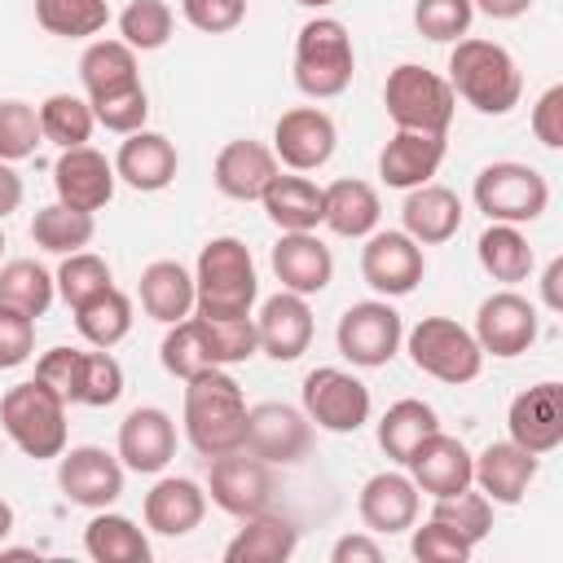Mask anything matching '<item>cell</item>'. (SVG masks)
<instances>
[{"mask_svg": "<svg viewBox=\"0 0 563 563\" xmlns=\"http://www.w3.org/2000/svg\"><path fill=\"white\" fill-rule=\"evenodd\" d=\"M172 4L167 0H132L123 13H119V35L128 48L136 53H154L172 40Z\"/></svg>", "mask_w": 563, "mask_h": 563, "instance_id": "obj_44", "label": "cell"}, {"mask_svg": "<svg viewBox=\"0 0 563 563\" xmlns=\"http://www.w3.org/2000/svg\"><path fill=\"white\" fill-rule=\"evenodd\" d=\"M79 79H84L88 101L141 84V75H136V48H128L123 40H92L84 48V57H79Z\"/></svg>", "mask_w": 563, "mask_h": 563, "instance_id": "obj_34", "label": "cell"}, {"mask_svg": "<svg viewBox=\"0 0 563 563\" xmlns=\"http://www.w3.org/2000/svg\"><path fill=\"white\" fill-rule=\"evenodd\" d=\"M119 396H123V365L110 356V347L84 352V396H79V405L106 409Z\"/></svg>", "mask_w": 563, "mask_h": 563, "instance_id": "obj_51", "label": "cell"}, {"mask_svg": "<svg viewBox=\"0 0 563 563\" xmlns=\"http://www.w3.org/2000/svg\"><path fill=\"white\" fill-rule=\"evenodd\" d=\"M330 559H334V563H378V559H383V545H378L374 537H365V532H347V537L334 541Z\"/></svg>", "mask_w": 563, "mask_h": 563, "instance_id": "obj_56", "label": "cell"}, {"mask_svg": "<svg viewBox=\"0 0 563 563\" xmlns=\"http://www.w3.org/2000/svg\"><path fill=\"white\" fill-rule=\"evenodd\" d=\"M427 273V255L422 246L405 233V229H383V233H369L365 246H361V277L374 295L383 299H400L409 295Z\"/></svg>", "mask_w": 563, "mask_h": 563, "instance_id": "obj_13", "label": "cell"}, {"mask_svg": "<svg viewBox=\"0 0 563 563\" xmlns=\"http://www.w3.org/2000/svg\"><path fill=\"white\" fill-rule=\"evenodd\" d=\"M176 167H180V154L176 145L163 136V132H128V141L119 145L114 154V176L141 194H158L176 180Z\"/></svg>", "mask_w": 563, "mask_h": 563, "instance_id": "obj_24", "label": "cell"}, {"mask_svg": "<svg viewBox=\"0 0 563 563\" xmlns=\"http://www.w3.org/2000/svg\"><path fill=\"white\" fill-rule=\"evenodd\" d=\"M260 295L255 260L242 238H211L194 268V312L202 317H251Z\"/></svg>", "mask_w": 563, "mask_h": 563, "instance_id": "obj_3", "label": "cell"}, {"mask_svg": "<svg viewBox=\"0 0 563 563\" xmlns=\"http://www.w3.org/2000/svg\"><path fill=\"white\" fill-rule=\"evenodd\" d=\"M378 194L369 180H356V176H343L334 185L321 189V224L339 238H369L378 229Z\"/></svg>", "mask_w": 563, "mask_h": 563, "instance_id": "obj_30", "label": "cell"}, {"mask_svg": "<svg viewBox=\"0 0 563 563\" xmlns=\"http://www.w3.org/2000/svg\"><path fill=\"white\" fill-rule=\"evenodd\" d=\"M532 136L545 150H559L563 145V84H550L537 97V106H532Z\"/></svg>", "mask_w": 563, "mask_h": 563, "instance_id": "obj_55", "label": "cell"}, {"mask_svg": "<svg viewBox=\"0 0 563 563\" xmlns=\"http://www.w3.org/2000/svg\"><path fill=\"white\" fill-rule=\"evenodd\" d=\"M273 273L282 282V290L295 295H321L334 277V255L317 233H282L273 246Z\"/></svg>", "mask_w": 563, "mask_h": 563, "instance_id": "obj_25", "label": "cell"}, {"mask_svg": "<svg viewBox=\"0 0 563 563\" xmlns=\"http://www.w3.org/2000/svg\"><path fill=\"white\" fill-rule=\"evenodd\" d=\"M84 550L97 563H150V541L145 532L114 510H97L92 523L84 528Z\"/></svg>", "mask_w": 563, "mask_h": 563, "instance_id": "obj_35", "label": "cell"}, {"mask_svg": "<svg viewBox=\"0 0 563 563\" xmlns=\"http://www.w3.org/2000/svg\"><path fill=\"white\" fill-rule=\"evenodd\" d=\"M211 176H216V189H220L224 198L251 202V198H260V194L268 189V180L277 176V154H273L264 141L242 136V141H229V145L216 154Z\"/></svg>", "mask_w": 563, "mask_h": 563, "instance_id": "obj_26", "label": "cell"}, {"mask_svg": "<svg viewBox=\"0 0 563 563\" xmlns=\"http://www.w3.org/2000/svg\"><path fill=\"white\" fill-rule=\"evenodd\" d=\"M158 361H163V369H167L172 378H180V383L194 378V374H202V369H216L211 347H207V339H202L194 312H189L185 321H172V325H167V334H163V343H158Z\"/></svg>", "mask_w": 563, "mask_h": 563, "instance_id": "obj_43", "label": "cell"}, {"mask_svg": "<svg viewBox=\"0 0 563 563\" xmlns=\"http://www.w3.org/2000/svg\"><path fill=\"white\" fill-rule=\"evenodd\" d=\"M295 545H299V528L282 515L260 510V515L242 519L238 537L224 545V559L229 563H286L295 554Z\"/></svg>", "mask_w": 563, "mask_h": 563, "instance_id": "obj_31", "label": "cell"}, {"mask_svg": "<svg viewBox=\"0 0 563 563\" xmlns=\"http://www.w3.org/2000/svg\"><path fill=\"white\" fill-rule=\"evenodd\" d=\"M537 471H541V457L537 453L519 449L515 440H493L471 462V484L488 501H497V506H519L523 493H528V484L537 479Z\"/></svg>", "mask_w": 563, "mask_h": 563, "instance_id": "obj_20", "label": "cell"}, {"mask_svg": "<svg viewBox=\"0 0 563 563\" xmlns=\"http://www.w3.org/2000/svg\"><path fill=\"white\" fill-rule=\"evenodd\" d=\"M0 255H4V229H0Z\"/></svg>", "mask_w": 563, "mask_h": 563, "instance_id": "obj_62", "label": "cell"}, {"mask_svg": "<svg viewBox=\"0 0 563 563\" xmlns=\"http://www.w3.org/2000/svg\"><path fill=\"white\" fill-rule=\"evenodd\" d=\"M35 22L62 40H88L106 31L110 4L106 0H35Z\"/></svg>", "mask_w": 563, "mask_h": 563, "instance_id": "obj_42", "label": "cell"}, {"mask_svg": "<svg viewBox=\"0 0 563 563\" xmlns=\"http://www.w3.org/2000/svg\"><path fill=\"white\" fill-rule=\"evenodd\" d=\"M242 449L268 466H295L312 453V422L295 405L264 400V405L246 409V444Z\"/></svg>", "mask_w": 563, "mask_h": 563, "instance_id": "obj_11", "label": "cell"}, {"mask_svg": "<svg viewBox=\"0 0 563 563\" xmlns=\"http://www.w3.org/2000/svg\"><path fill=\"white\" fill-rule=\"evenodd\" d=\"M471 449L457 435L431 431L413 453H409V479L418 484V493L427 497H453L462 488H471Z\"/></svg>", "mask_w": 563, "mask_h": 563, "instance_id": "obj_21", "label": "cell"}, {"mask_svg": "<svg viewBox=\"0 0 563 563\" xmlns=\"http://www.w3.org/2000/svg\"><path fill=\"white\" fill-rule=\"evenodd\" d=\"M431 519L449 523V528L462 532L471 545H479V541L493 532V501H488L484 493H475V484H471V488H462V493H453V497H435Z\"/></svg>", "mask_w": 563, "mask_h": 563, "instance_id": "obj_46", "label": "cell"}, {"mask_svg": "<svg viewBox=\"0 0 563 563\" xmlns=\"http://www.w3.org/2000/svg\"><path fill=\"white\" fill-rule=\"evenodd\" d=\"M176 457V422L158 405H136L119 422V462L136 475H158Z\"/></svg>", "mask_w": 563, "mask_h": 563, "instance_id": "obj_19", "label": "cell"}, {"mask_svg": "<svg viewBox=\"0 0 563 563\" xmlns=\"http://www.w3.org/2000/svg\"><path fill=\"white\" fill-rule=\"evenodd\" d=\"M35 352V317L0 303V369L22 365Z\"/></svg>", "mask_w": 563, "mask_h": 563, "instance_id": "obj_54", "label": "cell"}, {"mask_svg": "<svg viewBox=\"0 0 563 563\" xmlns=\"http://www.w3.org/2000/svg\"><path fill=\"white\" fill-rule=\"evenodd\" d=\"M22 207V176L13 172V163H0V220L13 216Z\"/></svg>", "mask_w": 563, "mask_h": 563, "instance_id": "obj_57", "label": "cell"}, {"mask_svg": "<svg viewBox=\"0 0 563 563\" xmlns=\"http://www.w3.org/2000/svg\"><path fill=\"white\" fill-rule=\"evenodd\" d=\"M295 4H303V9H325V4H334V0H295Z\"/></svg>", "mask_w": 563, "mask_h": 563, "instance_id": "obj_61", "label": "cell"}, {"mask_svg": "<svg viewBox=\"0 0 563 563\" xmlns=\"http://www.w3.org/2000/svg\"><path fill=\"white\" fill-rule=\"evenodd\" d=\"M75 312V330L92 343V347H114L128 339L132 330V299L119 286H106L101 295H92L88 303L70 308Z\"/></svg>", "mask_w": 563, "mask_h": 563, "instance_id": "obj_39", "label": "cell"}, {"mask_svg": "<svg viewBox=\"0 0 563 563\" xmlns=\"http://www.w3.org/2000/svg\"><path fill=\"white\" fill-rule=\"evenodd\" d=\"M180 13L194 31H207V35H229L242 26L246 18V0H180Z\"/></svg>", "mask_w": 563, "mask_h": 563, "instance_id": "obj_53", "label": "cell"}, {"mask_svg": "<svg viewBox=\"0 0 563 563\" xmlns=\"http://www.w3.org/2000/svg\"><path fill=\"white\" fill-rule=\"evenodd\" d=\"M356 510H361V523L378 537L409 532L413 519H418V484L400 471H378L361 484Z\"/></svg>", "mask_w": 563, "mask_h": 563, "instance_id": "obj_23", "label": "cell"}, {"mask_svg": "<svg viewBox=\"0 0 563 563\" xmlns=\"http://www.w3.org/2000/svg\"><path fill=\"white\" fill-rule=\"evenodd\" d=\"M559 282H563V260L554 255V260L545 264V277H541V299H545V308H550V312H559V308H563V290H559Z\"/></svg>", "mask_w": 563, "mask_h": 563, "instance_id": "obj_58", "label": "cell"}, {"mask_svg": "<svg viewBox=\"0 0 563 563\" xmlns=\"http://www.w3.org/2000/svg\"><path fill=\"white\" fill-rule=\"evenodd\" d=\"M0 427L26 457H35V462L62 457V449H66V400L53 396L40 378L18 383L0 400Z\"/></svg>", "mask_w": 563, "mask_h": 563, "instance_id": "obj_5", "label": "cell"}, {"mask_svg": "<svg viewBox=\"0 0 563 563\" xmlns=\"http://www.w3.org/2000/svg\"><path fill=\"white\" fill-rule=\"evenodd\" d=\"M57 484L75 506L106 510L123 497V462H119V453H106L97 444H75L70 453L62 449Z\"/></svg>", "mask_w": 563, "mask_h": 563, "instance_id": "obj_15", "label": "cell"}, {"mask_svg": "<svg viewBox=\"0 0 563 563\" xmlns=\"http://www.w3.org/2000/svg\"><path fill=\"white\" fill-rule=\"evenodd\" d=\"M185 435L202 457L238 453L246 444V396L224 365L185 378Z\"/></svg>", "mask_w": 563, "mask_h": 563, "instance_id": "obj_1", "label": "cell"}, {"mask_svg": "<svg viewBox=\"0 0 563 563\" xmlns=\"http://www.w3.org/2000/svg\"><path fill=\"white\" fill-rule=\"evenodd\" d=\"M440 163H444V136L396 128V136L378 154V176L391 189H413V185H427L440 172Z\"/></svg>", "mask_w": 563, "mask_h": 563, "instance_id": "obj_28", "label": "cell"}, {"mask_svg": "<svg viewBox=\"0 0 563 563\" xmlns=\"http://www.w3.org/2000/svg\"><path fill=\"white\" fill-rule=\"evenodd\" d=\"M141 515H145V528L150 532H158V537H185V532H194L202 523L207 493L194 479H185V475H167V479H158L145 493Z\"/></svg>", "mask_w": 563, "mask_h": 563, "instance_id": "obj_27", "label": "cell"}, {"mask_svg": "<svg viewBox=\"0 0 563 563\" xmlns=\"http://www.w3.org/2000/svg\"><path fill=\"white\" fill-rule=\"evenodd\" d=\"M44 141L40 132V110L31 101H0V163H18V158H31L35 145Z\"/></svg>", "mask_w": 563, "mask_h": 563, "instance_id": "obj_47", "label": "cell"}, {"mask_svg": "<svg viewBox=\"0 0 563 563\" xmlns=\"http://www.w3.org/2000/svg\"><path fill=\"white\" fill-rule=\"evenodd\" d=\"M35 378L53 396H62L66 405H79V396H84V352L79 347H48L35 361Z\"/></svg>", "mask_w": 563, "mask_h": 563, "instance_id": "obj_50", "label": "cell"}, {"mask_svg": "<svg viewBox=\"0 0 563 563\" xmlns=\"http://www.w3.org/2000/svg\"><path fill=\"white\" fill-rule=\"evenodd\" d=\"M97 233V220L92 211H75L66 202H48L35 211L31 220V242L48 255H70V251H84Z\"/></svg>", "mask_w": 563, "mask_h": 563, "instance_id": "obj_38", "label": "cell"}, {"mask_svg": "<svg viewBox=\"0 0 563 563\" xmlns=\"http://www.w3.org/2000/svg\"><path fill=\"white\" fill-rule=\"evenodd\" d=\"M471 18H475L471 0H413V26L435 44H457L471 31Z\"/></svg>", "mask_w": 563, "mask_h": 563, "instance_id": "obj_48", "label": "cell"}, {"mask_svg": "<svg viewBox=\"0 0 563 563\" xmlns=\"http://www.w3.org/2000/svg\"><path fill=\"white\" fill-rule=\"evenodd\" d=\"M409 550H413V559H422V563H462V559H471L475 545H471L462 532H453L449 523L427 519L422 528H413Z\"/></svg>", "mask_w": 563, "mask_h": 563, "instance_id": "obj_52", "label": "cell"}, {"mask_svg": "<svg viewBox=\"0 0 563 563\" xmlns=\"http://www.w3.org/2000/svg\"><path fill=\"white\" fill-rule=\"evenodd\" d=\"M400 220L418 246H440L462 229V198L449 185H413L400 207Z\"/></svg>", "mask_w": 563, "mask_h": 563, "instance_id": "obj_29", "label": "cell"}, {"mask_svg": "<svg viewBox=\"0 0 563 563\" xmlns=\"http://www.w3.org/2000/svg\"><path fill=\"white\" fill-rule=\"evenodd\" d=\"M88 106H92V119H97L106 132H119V136L141 132L145 119H150V97H145L141 84H132V88H123V92H110V97H92Z\"/></svg>", "mask_w": 563, "mask_h": 563, "instance_id": "obj_49", "label": "cell"}, {"mask_svg": "<svg viewBox=\"0 0 563 563\" xmlns=\"http://www.w3.org/2000/svg\"><path fill=\"white\" fill-rule=\"evenodd\" d=\"M268 220L282 233H312L321 224V189L308 176H273L268 189L260 194Z\"/></svg>", "mask_w": 563, "mask_h": 563, "instance_id": "obj_33", "label": "cell"}, {"mask_svg": "<svg viewBox=\"0 0 563 563\" xmlns=\"http://www.w3.org/2000/svg\"><path fill=\"white\" fill-rule=\"evenodd\" d=\"M334 145H339L334 119L325 110H317V106H295L273 128V154L290 172H317V167H325L330 154H334Z\"/></svg>", "mask_w": 563, "mask_h": 563, "instance_id": "obj_16", "label": "cell"}, {"mask_svg": "<svg viewBox=\"0 0 563 563\" xmlns=\"http://www.w3.org/2000/svg\"><path fill=\"white\" fill-rule=\"evenodd\" d=\"M440 431V418L427 400H396L383 418H378V449L391 457V462H409V453L431 435Z\"/></svg>", "mask_w": 563, "mask_h": 563, "instance_id": "obj_37", "label": "cell"}, {"mask_svg": "<svg viewBox=\"0 0 563 563\" xmlns=\"http://www.w3.org/2000/svg\"><path fill=\"white\" fill-rule=\"evenodd\" d=\"M479 13H488V18H497V22H510V18H519V13H528L532 9V0H471Z\"/></svg>", "mask_w": 563, "mask_h": 563, "instance_id": "obj_59", "label": "cell"}, {"mask_svg": "<svg viewBox=\"0 0 563 563\" xmlns=\"http://www.w3.org/2000/svg\"><path fill=\"white\" fill-rule=\"evenodd\" d=\"M53 282H57V295H62L70 308H79V303H88L92 295H101L106 286H114L110 264H106L101 255H92V251H70V255H62V268L53 273Z\"/></svg>", "mask_w": 563, "mask_h": 563, "instance_id": "obj_45", "label": "cell"}, {"mask_svg": "<svg viewBox=\"0 0 563 563\" xmlns=\"http://www.w3.org/2000/svg\"><path fill=\"white\" fill-rule=\"evenodd\" d=\"M114 163L92 150V145H75L62 150L53 163V185H57V202L75 207V211H101L114 198Z\"/></svg>", "mask_w": 563, "mask_h": 563, "instance_id": "obj_18", "label": "cell"}, {"mask_svg": "<svg viewBox=\"0 0 563 563\" xmlns=\"http://www.w3.org/2000/svg\"><path fill=\"white\" fill-rule=\"evenodd\" d=\"M506 427H510V440L528 453H554L563 444V383H532L528 391H519L510 400V413H506Z\"/></svg>", "mask_w": 563, "mask_h": 563, "instance_id": "obj_17", "label": "cell"}, {"mask_svg": "<svg viewBox=\"0 0 563 563\" xmlns=\"http://www.w3.org/2000/svg\"><path fill=\"white\" fill-rule=\"evenodd\" d=\"M369 405H374L369 387L339 365H317L303 378V413L321 431H334V435L361 431L369 422Z\"/></svg>", "mask_w": 563, "mask_h": 563, "instance_id": "obj_9", "label": "cell"}, {"mask_svg": "<svg viewBox=\"0 0 563 563\" xmlns=\"http://www.w3.org/2000/svg\"><path fill=\"white\" fill-rule=\"evenodd\" d=\"M141 308L145 317L172 325L194 312V273L176 260H154L141 273Z\"/></svg>", "mask_w": 563, "mask_h": 563, "instance_id": "obj_32", "label": "cell"}, {"mask_svg": "<svg viewBox=\"0 0 563 563\" xmlns=\"http://www.w3.org/2000/svg\"><path fill=\"white\" fill-rule=\"evenodd\" d=\"M537 330H541L537 308L515 290H497L475 308V330L471 334H475L484 356L493 352V356L510 361V356H523L537 343Z\"/></svg>", "mask_w": 563, "mask_h": 563, "instance_id": "obj_14", "label": "cell"}, {"mask_svg": "<svg viewBox=\"0 0 563 563\" xmlns=\"http://www.w3.org/2000/svg\"><path fill=\"white\" fill-rule=\"evenodd\" d=\"M53 295H57V282H53V273L44 264H35V260L0 264V303L22 308L26 317H44Z\"/></svg>", "mask_w": 563, "mask_h": 563, "instance_id": "obj_40", "label": "cell"}, {"mask_svg": "<svg viewBox=\"0 0 563 563\" xmlns=\"http://www.w3.org/2000/svg\"><path fill=\"white\" fill-rule=\"evenodd\" d=\"M383 106L391 114V123L400 132H431V136H444L449 123H453V88L444 75L418 66V62H400L387 84H383Z\"/></svg>", "mask_w": 563, "mask_h": 563, "instance_id": "obj_6", "label": "cell"}, {"mask_svg": "<svg viewBox=\"0 0 563 563\" xmlns=\"http://www.w3.org/2000/svg\"><path fill=\"white\" fill-rule=\"evenodd\" d=\"M475 251H479L484 273H488L493 282H506V286L523 282V277L532 273V264H537V255H532L528 238L519 233V224H497V220H493V224L479 233Z\"/></svg>", "mask_w": 563, "mask_h": 563, "instance_id": "obj_36", "label": "cell"}, {"mask_svg": "<svg viewBox=\"0 0 563 563\" xmlns=\"http://www.w3.org/2000/svg\"><path fill=\"white\" fill-rule=\"evenodd\" d=\"M211 475H207V493L211 501L233 515V519H246V515H260L268 510L273 501V466L260 462L255 453L238 449V453H220V457H207Z\"/></svg>", "mask_w": 563, "mask_h": 563, "instance_id": "obj_12", "label": "cell"}, {"mask_svg": "<svg viewBox=\"0 0 563 563\" xmlns=\"http://www.w3.org/2000/svg\"><path fill=\"white\" fill-rule=\"evenodd\" d=\"M97 119H92V106L75 92H53L40 101V132L44 141H53L57 150H75V145H88Z\"/></svg>", "mask_w": 563, "mask_h": 563, "instance_id": "obj_41", "label": "cell"}, {"mask_svg": "<svg viewBox=\"0 0 563 563\" xmlns=\"http://www.w3.org/2000/svg\"><path fill=\"white\" fill-rule=\"evenodd\" d=\"M255 334H260V352H268L273 361H299L312 343L308 299L295 290H277L273 299H264V308L255 317Z\"/></svg>", "mask_w": 563, "mask_h": 563, "instance_id": "obj_22", "label": "cell"}, {"mask_svg": "<svg viewBox=\"0 0 563 563\" xmlns=\"http://www.w3.org/2000/svg\"><path fill=\"white\" fill-rule=\"evenodd\" d=\"M9 532H13V506H9L4 497H0V541H4Z\"/></svg>", "mask_w": 563, "mask_h": 563, "instance_id": "obj_60", "label": "cell"}, {"mask_svg": "<svg viewBox=\"0 0 563 563\" xmlns=\"http://www.w3.org/2000/svg\"><path fill=\"white\" fill-rule=\"evenodd\" d=\"M405 352L422 374H431L449 387L475 383L484 369V352H479L475 334L466 325H457L453 317H422L405 334Z\"/></svg>", "mask_w": 563, "mask_h": 563, "instance_id": "obj_7", "label": "cell"}, {"mask_svg": "<svg viewBox=\"0 0 563 563\" xmlns=\"http://www.w3.org/2000/svg\"><path fill=\"white\" fill-rule=\"evenodd\" d=\"M356 70V53H352V35L339 18H312L299 26L295 40V84L303 97L312 101H330L339 92H347Z\"/></svg>", "mask_w": 563, "mask_h": 563, "instance_id": "obj_4", "label": "cell"}, {"mask_svg": "<svg viewBox=\"0 0 563 563\" xmlns=\"http://www.w3.org/2000/svg\"><path fill=\"white\" fill-rule=\"evenodd\" d=\"M449 88L479 114H510L523 97V75L501 44L462 35L449 53Z\"/></svg>", "mask_w": 563, "mask_h": 563, "instance_id": "obj_2", "label": "cell"}, {"mask_svg": "<svg viewBox=\"0 0 563 563\" xmlns=\"http://www.w3.org/2000/svg\"><path fill=\"white\" fill-rule=\"evenodd\" d=\"M334 343H339V352H343L352 365L378 369V365H387V361L400 352V343H405L400 312H396L387 299H361V303H352V308L339 317Z\"/></svg>", "mask_w": 563, "mask_h": 563, "instance_id": "obj_10", "label": "cell"}, {"mask_svg": "<svg viewBox=\"0 0 563 563\" xmlns=\"http://www.w3.org/2000/svg\"><path fill=\"white\" fill-rule=\"evenodd\" d=\"M475 207L497 224H528V220L545 216L550 185L537 167L501 158V163H488L475 176Z\"/></svg>", "mask_w": 563, "mask_h": 563, "instance_id": "obj_8", "label": "cell"}]
</instances>
